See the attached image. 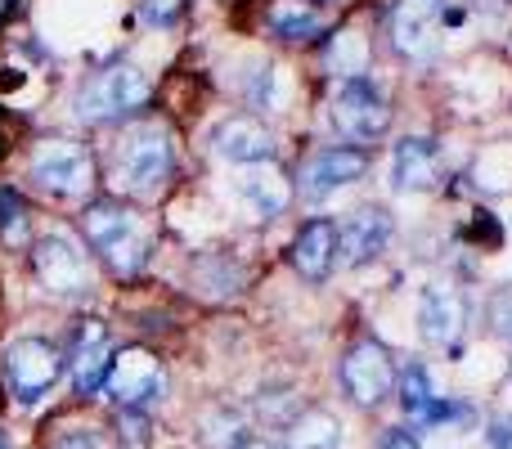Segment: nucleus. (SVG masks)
Returning <instances> with one entry per match:
<instances>
[{
	"mask_svg": "<svg viewBox=\"0 0 512 449\" xmlns=\"http://www.w3.org/2000/svg\"><path fill=\"white\" fill-rule=\"evenodd\" d=\"M36 274L50 292L59 297H77V292L90 288V256L81 247L77 234L68 229H45L36 238Z\"/></svg>",
	"mask_w": 512,
	"mask_h": 449,
	"instance_id": "obj_3",
	"label": "nucleus"
},
{
	"mask_svg": "<svg viewBox=\"0 0 512 449\" xmlns=\"http://www.w3.org/2000/svg\"><path fill=\"white\" fill-rule=\"evenodd\" d=\"M0 234H5V243H18L27 234V207L14 189H0Z\"/></svg>",
	"mask_w": 512,
	"mask_h": 449,
	"instance_id": "obj_24",
	"label": "nucleus"
},
{
	"mask_svg": "<svg viewBox=\"0 0 512 449\" xmlns=\"http://www.w3.org/2000/svg\"><path fill=\"white\" fill-rule=\"evenodd\" d=\"M328 63H333V72L342 81L364 77V68H369V45H364V36L360 32H342L333 41V50H328Z\"/></svg>",
	"mask_w": 512,
	"mask_h": 449,
	"instance_id": "obj_22",
	"label": "nucleus"
},
{
	"mask_svg": "<svg viewBox=\"0 0 512 449\" xmlns=\"http://www.w3.org/2000/svg\"><path fill=\"white\" fill-rule=\"evenodd\" d=\"M86 234L99 252L108 256L117 274H135L149 256V229L140 225V216L122 212V207H90L86 212Z\"/></svg>",
	"mask_w": 512,
	"mask_h": 449,
	"instance_id": "obj_2",
	"label": "nucleus"
},
{
	"mask_svg": "<svg viewBox=\"0 0 512 449\" xmlns=\"http://www.w3.org/2000/svg\"><path fill=\"white\" fill-rule=\"evenodd\" d=\"M239 449H279V445H274V441H261V436H248V441H243Z\"/></svg>",
	"mask_w": 512,
	"mask_h": 449,
	"instance_id": "obj_27",
	"label": "nucleus"
},
{
	"mask_svg": "<svg viewBox=\"0 0 512 449\" xmlns=\"http://www.w3.org/2000/svg\"><path fill=\"white\" fill-rule=\"evenodd\" d=\"M234 198L256 216V221H270L288 207V180L274 167H248L243 176H234Z\"/></svg>",
	"mask_w": 512,
	"mask_h": 449,
	"instance_id": "obj_17",
	"label": "nucleus"
},
{
	"mask_svg": "<svg viewBox=\"0 0 512 449\" xmlns=\"http://www.w3.org/2000/svg\"><path fill=\"white\" fill-rule=\"evenodd\" d=\"M108 391H113L117 405L135 409V405H149L153 396L162 391V369L149 351H122L113 360V373H108Z\"/></svg>",
	"mask_w": 512,
	"mask_h": 449,
	"instance_id": "obj_12",
	"label": "nucleus"
},
{
	"mask_svg": "<svg viewBox=\"0 0 512 449\" xmlns=\"http://www.w3.org/2000/svg\"><path fill=\"white\" fill-rule=\"evenodd\" d=\"M265 18H270V32L288 36V41H306V36L324 32V14L310 0H274Z\"/></svg>",
	"mask_w": 512,
	"mask_h": 449,
	"instance_id": "obj_19",
	"label": "nucleus"
},
{
	"mask_svg": "<svg viewBox=\"0 0 512 449\" xmlns=\"http://www.w3.org/2000/svg\"><path fill=\"white\" fill-rule=\"evenodd\" d=\"M400 405H405V414H414L418 423L432 414L436 391H432V373H427L423 364H409V369L400 373Z\"/></svg>",
	"mask_w": 512,
	"mask_h": 449,
	"instance_id": "obj_21",
	"label": "nucleus"
},
{
	"mask_svg": "<svg viewBox=\"0 0 512 449\" xmlns=\"http://www.w3.org/2000/svg\"><path fill=\"white\" fill-rule=\"evenodd\" d=\"M288 449H342V423H337L328 409H306V414L292 423Z\"/></svg>",
	"mask_w": 512,
	"mask_h": 449,
	"instance_id": "obj_20",
	"label": "nucleus"
},
{
	"mask_svg": "<svg viewBox=\"0 0 512 449\" xmlns=\"http://www.w3.org/2000/svg\"><path fill=\"white\" fill-rule=\"evenodd\" d=\"M171 176V135L162 126H140L117 153V185L135 198H153Z\"/></svg>",
	"mask_w": 512,
	"mask_h": 449,
	"instance_id": "obj_1",
	"label": "nucleus"
},
{
	"mask_svg": "<svg viewBox=\"0 0 512 449\" xmlns=\"http://www.w3.org/2000/svg\"><path fill=\"white\" fill-rule=\"evenodd\" d=\"M391 122V108H387V95L373 86L369 77H351L333 90V126L351 140L369 144L387 131Z\"/></svg>",
	"mask_w": 512,
	"mask_h": 449,
	"instance_id": "obj_5",
	"label": "nucleus"
},
{
	"mask_svg": "<svg viewBox=\"0 0 512 449\" xmlns=\"http://www.w3.org/2000/svg\"><path fill=\"white\" fill-rule=\"evenodd\" d=\"M0 449H14V445H9V436H5V432H0Z\"/></svg>",
	"mask_w": 512,
	"mask_h": 449,
	"instance_id": "obj_28",
	"label": "nucleus"
},
{
	"mask_svg": "<svg viewBox=\"0 0 512 449\" xmlns=\"http://www.w3.org/2000/svg\"><path fill=\"white\" fill-rule=\"evenodd\" d=\"M108 355H113V346H108L104 319H86V328L77 337V351H72V387L81 396H95L99 391V382L108 373Z\"/></svg>",
	"mask_w": 512,
	"mask_h": 449,
	"instance_id": "obj_16",
	"label": "nucleus"
},
{
	"mask_svg": "<svg viewBox=\"0 0 512 449\" xmlns=\"http://www.w3.org/2000/svg\"><path fill=\"white\" fill-rule=\"evenodd\" d=\"M436 171H441V149H436L427 135H409L391 149V185L400 194H418V189L436 185Z\"/></svg>",
	"mask_w": 512,
	"mask_h": 449,
	"instance_id": "obj_13",
	"label": "nucleus"
},
{
	"mask_svg": "<svg viewBox=\"0 0 512 449\" xmlns=\"http://www.w3.org/2000/svg\"><path fill=\"white\" fill-rule=\"evenodd\" d=\"M5 382L14 391V400L36 405L59 382V351L45 337H14L5 346Z\"/></svg>",
	"mask_w": 512,
	"mask_h": 449,
	"instance_id": "obj_4",
	"label": "nucleus"
},
{
	"mask_svg": "<svg viewBox=\"0 0 512 449\" xmlns=\"http://www.w3.org/2000/svg\"><path fill=\"white\" fill-rule=\"evenodd\" d=\"M342 387L351 391L355 405H378L391 396L396 387V369H391V355L378 342H360L351 346V355L342 360Z\"/></svg>",
	"mask_w": 512,
	"mask_h": 449,
	"instance_id": "obj_8",
	"label": "nucleus"
},
{
	"mask_svg": "<svg viewBox=\"0 0 512 449\" xmlns=\"http://www.w3.org/2000/svg\"><path fill=\"white\" fill-rule=\"evenodd\" d=\"M378 449H423V441H418L409 427H387V432L378 436Z\"/></svg>",
	"mask_w": 512,
	"mask_h": 449,
	"instance_id": "obj_25",
	"label": "nucleus"
},
{
	"mask_svg": "<svg viewBox=\"0 0 512 449\" xmlns=\"http://www.w3.org/2000/svg\"><path fill=\"white\" fill-rule=\"evenodd\" d=\"M212 149L234 167H265L274 158V135L256 117H225L212 131Z\"/></svg>",
	"mask_w": 512,
	"mask_h": 449,
	"instance_id": "obj_10",
	"label": "nucleus"
},
{
	"mask_svg": "<svg viewBox=\"0 0 512 449\" xmlns=\"http://www.w3.org/2000/svg\"><path fill=\"white\" fill-rule=\"evenodd\" d=\"M459 328H463L459 297H454L450 288H441V283H427V288L418 292V333L432 346H450L454 337H459Z\"/></svg>",
	"mask_w": 512,
	"mask_h": 449,
	"instance_id": "obj_15",
	"label": "nucleus"
},
{
	"mask_svg": "<svg viewBox=\"0 0 512 449\" xmlns=\"http://www.w3.org/2000/svg\"><path fill=\"white\" fill-rule=\"evenodd\" d=\"M364 171H369V158L360 149H324L306 167V194H315V198L337 194V189L355 185Z\"/></svg>",
	"mask_w": 512,
	"mask_h": 449,
	"instance_id": "obj_14",
	"label": "nucleus"
},
{
	"mask_svg": "<svg viewBox=\"0 0 512 449\" xmlns=\"http://www.w3.org/2000/svg\"><path fill=\"white\" fill-rule=\"evenodd\" d=\"M50 449H113V436L95 423H63L54 432Z\"/></svg>",
	"mask_w": 512,
	"mask_h": 449,
	"instance_id": "obj_23",
	"label": "nucleus"
},
{
	"mask_svg": "<svg viewBox=\"0 0 512 449\" xmlns=\"http://www.w3.org/2000/svg\"><path fill=\"white\" fill-rule=\"evenodd\" d=\"M486 445L490 449H512V418H495V423H490Z\"/></svg>",
	"mask_w": 512,
	"mask_h": 449,
	"instance_id": "obj_26",
	"label": "nucleus"
},
{
	"mask_svg": "<svg viewBox=\"0 0 512 449\" xmlns=\"http://www.w3.org/2000/svg\"><path fill=\"white\" fill-rule=\"evenodd\" d=\"M149 99V77L131 63H117V68L99 72L86 90H81V117L86 122H104V117H122L131 108H140Z\"/></svg>",
	"mask_w": 512,
	"mask_h": 449,
	"instance_id": "obj_7",
	"label": "nucleus"
},
{
	"mask_svg": "<svg viewBox=\"0 0 512 449\" xmlns=\"http://www.w3.org/2000/svg\"><path fill=\"white\" fill-rule=\"evenodd\" d=\"M450 18V0H396L391 9V36L405 54H427Z\"/></svg>",
	"mask_w": 512,
	"mask_h": 449,
	"instance_id": "obj_9",
	"label": "nucleus"
},
{
	"mask_svg": "<svg viewBox=\"0 0 512 449\" xmlns=\"http://www.w3.org/2000/svg\"><path fill=\"white\" fill-rule=\"evenodd\" d=\"M32 180L41 189H50L54 198H77V194H86L90 180H95V162L72 140H45L41 149L32 153Z\"/></svg>",
	"mask_w": 512,
	"mask_h": 449,
	"instance_id": "obj_6",
	"label": "nucleus"
},
{
	"mask_svg": "<svg viewBox=\"0 0 512 449\" xmlns=\"http://www.w3.org/2000/svg\"><path fill=\"white\" fill-rule=\"evenodd\" d=\"M387 243H391V216L382 207H360L355 216H346L342 234H337V256H342L346 270H360Z\"/></svg>",
	"mask_w": 512,
	"mask_h": 449,
	"instance_id": "obj_11",
	"label": "nucleus"
},
{
	"mask_svg": "<svg viewBox=\"0 0 512 449\" xmlns=\"http://www.w3.org/2000/svg\"><path fill=\"white\" fill-rule=\"evenodd\" d=\"M292 261L306 279H328L337 265V225L333 221H310L301 225L297 243H292Z\"/></svg>",
	"mask_w": 512,
	"mask_h": 449,
	"instance_id": "obj_18",
	"label": "nucleus"
}]
</instances>
